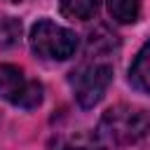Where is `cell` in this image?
Masks as SVG:
<instances>
[{"mask_svg": "<svg viewBox=\"0 0 150 150\" xmlns=\"http://www.w3.org/2000/svg\"><path fill=\"white\" fill-rule=\"evenodd\" d=\"M61 12L73 21H89L98 12V0H61Z\"/></svg>", "mask_w": 150, "mask_h": 150, "instance_id": "8992f818", "label": "cell"}, {"mask_svg": "<svg viewBox=\"0 0 150 150\" xmlns=\"http://www.w3.org/2000/svg\"><path fill=\"white\" fill-rule=\"evenodd\" d=\"M21 35V21L7 16L0 19V47H12Z\"/></svg>", "mask_w": 150, "mask_h": 150, "instance_id": "ba28073f", "label": "cell"}, {"mask_svg": "<svg viewBox=\"0 0 150 150\" xmlns=\"http://www.w3.org/2000/svg\"><path fill=\"white\" fill-rule=\"evenodd\" d=\"M9 2H21V0H9Z\"/></svg>", "mask_w": 150, "mask_h": 150, "instance_id": "9c48e42d", "label": "cell"}, {"mask_svg": "<svg viewBox=\"0 0 150 150\" xmlns=\"http://www.w3.org/2000/svg\"><path fill=\"white\" fill-rule=\"evenodd\" d=\"M110 82H112V66L108 61H94L82 66L73 77L77 103L82 108H94L103 98Z\"/></svg>", "mask_w": 150, "mask_h": 150, "instance_id": "3957f363", "label": "cell"}, {"mask_svg": "<svg viewBox=\"0 0 150 150\" xmlns=\"http://www.w3.org/2000/svg\"><path fill=\"white\" fill-rule=\"evenodd\" d=\"M129 80L136 89L150 94V42H145L141 47V52L136 54V59L129 68Z\"/></svg>", "mask_w": 150, "mask_h": 150, "instance_id": "5b68a950", "label": "cell"}, {"mask_svg": "<svg viewBox=\"0 0 150 150\" xmlns=\"http://www.w3.org/2000/svg\"><path fill=\"white\" fill-rule=\"evenodd\" d=\"M148 131H150V115L145 110L115 105L103 112L96 129V141L101 148H122L138 143L143 136H148Z\"/></svg>", "mask_w": 150, "mask_h": 150, "instance_id": "6da1fadb", "label": "cell"}, {"mask_svg": "<svg viewBox=\"0 0 150 150\" xmlns=\"http://www.w3.org/2000/svg\"><path fill=\"white\" fill-rule=\"evenodd\" d=\"M0 96L19 108H35L42 101V87L35 80H26L21 68L0 63Z\"/></svg>", "mask_w": 150, "mask_h": 150, "instance_id": "277c9868", "label": "cell"}, {"mask_svg": "<svg viewBox=\"0 0 150 150\" xmlns=\"http://www.w3.org/2000/svg\"><path fill=\"white\" fill-rule=\"evenodd\" d=\"M108 12L120 23H134L141 12L138 0H108Z\"/></svg>", "mask_w": 150, "mask_h": 150, "instance_id": "52a82bcc", "label": "cell"}, {"mask_svg": "<svg viewBox=\"0 0 150 150\" xmlns=\"http://www.w3.org/2000/svg\"><path fill=\"white\" fill-rule=\"evenodd\" d=\"M30 49L52 61H66L77 52V35L70 28H63L49 19H40L30 28Z\"/></svg>", "mask_w": 150, "mask_h": 150, "instance_id": "7a4b0ae2", "label": "cell"}]
</instances>
